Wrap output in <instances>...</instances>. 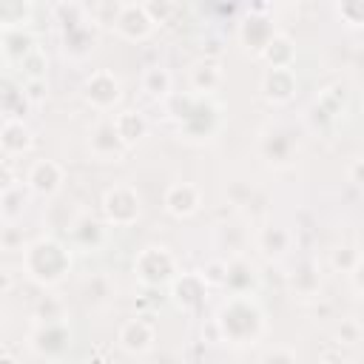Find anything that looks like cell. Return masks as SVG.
<instances>
[{
    "instance_id": "cell-1",
    "label": "cell",
    "mask_w": 364,
    "mask_h": 364,
    "mask_svg": "<svg viewBox=\"0 0 364 364\" xmlns=\"http://www.w3.org/2000/svg\"><path fill=\"white\" fill-rule=\"evenodd\" d=\"M216 327L222 333V338H228L230 344H250L259 338V333L264 330V316L259 310V304L245 296V293H233L216 313Z\"/></svg>"
},
{
    "instance_id": "cell-2",
    "label": "cell",
    "mask_w": 364,
    "mask_h": 364,
    "mask_svg": "<svg viewBox=\"0 0 364 364\" xmlns=\"http://www.w3.org/2000/svg\"><path fill=\"white\" fill-rule=\"evenodd\" d=\"M71 267V256L65 250V245H60L57 239H34L31 245H26L23 253V270L31 282L51 287L57 284Z\"/></svg>"
},
{
    "instance_id": "cell-3",
    "label": "cell",
    "mask_w": 364,
    "mask_h": 364,
    "mask_svg": "<svg viewBox=\"0 0 364 364\" xmlns=\"http://www.w3.org/2000/svg\"><path fill=\"white\" fill-rule=\"evenodd\" d=\"M134 270L139 276L142 284L148 287H159V284H171L179 273H176V262L173 256L165 250V247H145L136 262H134Z\"/></svg>"
},
{
    "instance_id": "cell-4",
    "label": "cell",
    "mask_w": 364,
    "mask_h": 364,
    "mask_svg": "<svg viewBox=\"0 0 364 364\" xmlns=\"http://www.w3.org/2000/svg\"><path fill=\"white\" fill-rule=\"evenodd\" d=\"M114 28L125 37V40H145L154 34L156 20L148 11L145 3H119L114 9Z\"/></svg>"
},
{
    "instance_id": "cell-5",
    "label": "cell",
    "mask_w": 364,
    "mask_h": 364,
    "mask_svg": "<svg viewBox=\"0 0 364 364\" xmlns=\"http://www.w3.org/2000/svg\"><path fill=\"white\" fill-rule=\"evenodd\" d=\"M82 97L91 108L97 111H108L119 102L122 91H119V80L108 71V68H97L91 77H85L82 82Z\"/></svg>"
},
{
    "instance_id": "cell-6",
    "label": "cell",
    "mask_w": 364,
    "mask_h": 364,
    "mask_svg": "<svg viewBox=\"0 0 364 364\" xmlns=\"http://www.w3.org/2000/svg\"><path fill=\"white\" fill-rule=\"evenodd\" d=\"M102 210L111 225H131L139 216V193L131 185L108 188L102 196Z\"/></svg>"
},
{
    "instance_id": "cell-7",
    "label": "cell",
    "mask_w": 364,
    "mask_h": 364,
    "mask_svg": "<svg viewBox=\"0 0 364 364\" xmlns=\"http://www.w3.org/2000/svg\"><path fill=\"white\" fill-rule=\"evenodd\" d=\"M68 338H71L68 336V327L60 318L57 321H40L37 330L31 333V350L40 353V355L54 358V355H60V353L68 350V344H71Z\"/></svg>"
},
{
    "instance_id": "cell-8",
    "label": "cell",
    "mask_w": 364,
    "mask_h": 364,
    "mask_svg": "<svg viewBox=\"0 0 364 364\" xmlns=\"http://www.w3.org/2000/svg\"><path fill=\"white\" fill-rule=\"evenodd\" d=\"M26 185L34 196H54L63 185V165L54 159H37L31 162L26 173Z\"/></svg>"
},
{
    "instance_id": "cell-9",
    "label": "cell",
    "mask_w": 364,
    "mask_h": 364,
    "mask_svg": "<svg viewBox=\"0 0 364 364\" xmlns=\"http://www.w3.org/2000/svg\"><path fill=\"white\" fill-rule=\"evenodd\" d=\"M88 148H91V154H94L97 159H102V162H114V159L122 156L125 142L119 139L114 119H102V122L94 125L91 139H88Z\"/></svg>"
},
{
    "instance_id": "cell-10",
    "label": "cell",
    "mask_w": 364,
    "mask_h": 364,
    "mask_svg": "<svg viewBox=\"0 0 364 364\" xmlns=\"http://www.w3.org/2000/svg\"><path fill=\"white\" fill-rule=\"evenodd\" d=\"M171 293H173V299H176L179 307L193 310V307L202 304V299L208 293V284H205V279L199 273H182V276H176L171 282Z\"/></svg>"
},
{
    "instance_id": "cell-11",
    "label": "cell",
    "mask_w": 364,
    "mask_h": 364,
    "mask_svg": "<svg viewBox=\"0 0 364 364\" xmlns=\"http://www.w3.org/2000/svg\"><path fill=\"white\" fill-rule=\"evenodd\" d=\"M154 344V327L142 318H128L122 327H119V347L131 355H139V353H148Z\"/></svg>"
},
{
    "instance_id": "cell-12",
    "label": "cell",
    "mask_w": 364,
    "mask_h": 364,
    "mask_svg": "<svg viewBox=\"0 0 364 364\" xmlns=\"http://www.w3.org/2000/svg\"><path fill=\"white\" fill-rule=\"evenodd\" d=\"M31 145H34V136H31V131L23 125V119H3L0 148H3L6 159L23 156L26 151H31Z\"/></svg>"
},
{
    "instance_id": "cell-13",
    "label": "cell",
    "mask_w": 364,
    "mask_h": 364,
    "mask_svg": "<svg viewBox=\"0 0 364 364\" xmlns=\"http://www.w3.org/2000/svg\"><path fill=\"white\" fill-rule=\"evenodd\" d=\"M165 210L171 216H193L199 210V191L191 182H176L165 191Z\"/></svg>"
},
{
    "instance_id": "cell-14",
    "label": "cell",
    "mask_w": 364,
    "mask_h": 364,
    "mask_svg": "<svg viewBox=\"0 0 364 364\" xmlns=\"http://www.w3.org/2000/svg\"><path fill=\"white\" fill-rule=\"evenodd\" d=\"M28 196H34V193L28 191L26 182H6V185H3V193H0V213H3V222H6V225H14V222L23 216V210H26V205H28Z\"/></svg>"
},
{
    "instance_id": "cell-15",
    "label": "cell",
    "mask_w": 364,
    "mask_h": 364,
    "mask_svg": "<svg viewBox=\"0 0 364 364\" xmlns=\"http://www.w3.org/2000/svg\"><path fill=\"white\" fill-rule=\"evenodd\" d=\"M262 91L270 102H287L296 91L293 68H267V74L262 77Z\"/></svg>"
},
{
    "instance_id": "cell-16",
    "label": "cell",
    "mask_w": 364,
    "mask_h": 364,
    "mask_svg": "<svg viewBox=\"0 0 364 364\" xmlns=\"http://www.w3.org/2000/svg\"><path fill=\"white\" fill-rule=\"evenodd\" d=\"M114 125H117V134H119V139L125 142V148L136 145V142L148 134V119L142 117V111H134V108L119 111V114L114 117Z\"/></svg>"
},
{
    "instance_id": "cell-17",
    "label": "cell",
    "mask_w": 364,
    "mask_h": 364,
    "mask_svg": "<svg viewBox=\"0 0 364 364\" xmlns=\"http://www.w3.org/2000/svg\"><path fill=\"white\" fill-rule=\"evenodd\" d=\"M262 57L270 63V68H290V65H293V57H296L293 40L284 37V34H273L270 43L264 46Z\"/></svg>"
},
{
    "instance_id": "cell-18",
    "label": "cell",
    "mask_w": 364,
    "mask_h": 364,
    "mask_svg": "<svg viewBox=\"0 0 364 364\" xmlns=\"http://www.w3.org/2000/svg\"><path fill=\"white\" fill-rule=\"evenodd\" d=\"M219 82H222V68H219L216 63L205 60V63H196V65L191 68V85H193V91L210 94V91H216Z\"/></svg>"
},
{
    "instance_id": "cell-19",
    "label": "cell",
    "mask_w": 364,
    "mask_h": 364,
    "mask_svg": "<svg viewBox=\"0 0 364 364\" xmlns=\"http://www.w3.org/2000/svg\"><path fill=\"white\" fill-rule=\"evenodd\" d=\"M171 82L173 80H171L168 68H159V65L145 68V74H142V91L154 100H168L171 97Z\"/></svg>"
},
{
    "instance_id": "cell-20",
    "label": "cell",
    "mask_w": 364,
    "mask_h": 364,
    "mask_svg": "<svg viewBox=\"0 0 364 364\" xmlns=\"http://www.w3.org/2000/svg\"><path fill=\"white\" fill-rule=\"evenodd\" d=\"M259 247L270 256V259H279L287 247H290V233L284 228H276V225H267L262 233H259Z\"/></svg>"
},
{
    "instance_id": "cell-21",
    "label": "cell",
    "mask_w": 364,
    "mask_h": 364,
    "mask_svg": "<svg viewBox=\"0 0 364 364\" xmlns=\"http://www.w3.org/2000/svg\"><path fill=\"white\" fill-rule=\"evenodd\" d=\"M338 14L350 26H364V6L361 3H344V6H338Z\"/></svg>"
},
{
    "instance_id": "cell-22",
    "label": "cell",
    "mask_w": 364,
    "mask_h": 364,
    "mask_svg": "<svg viewBox=\"0 0 364 364\" xmlns=\"http://www.w3.org/2000/svg\"><path fill=\"white\" fill-rule=\"evenodd\" d=\"M350 282H353V290L364 296V256H355V264L350 267Z\"/></svg>"
},
{
    "instance_id": "cell-23",
    "label": "cell",
    "mask_w": 364,
    "mask_h": 364,
    "mask_svg": "<svg viewBox=\"0 0 364 364\" xmlns=\"http://www.w3.org/2000/svg\"><path fill=\"white\" fill-rule=\"evenodd\" d=\"M262 364H296V358H293V353L290 350H270L264 358H262Z\"/></svg>"
},
{
    "instance_id": "cell-24",
    "label": "cell",
    "mask_w": 364,
    "mask_h": 364,
    "mask_svg": "<svg viewBox=\"0 0 364 364\" xmlns=\"http://www.w3.org/2000/svg\"><path fill=\"white\" fill-rule=\"evenodd\" d=\"M350 179L355 182V185H364V156L361 159H353V165H350Z\"/></svg>"
}]
</instances>
